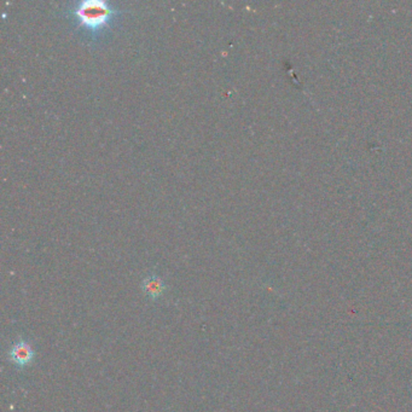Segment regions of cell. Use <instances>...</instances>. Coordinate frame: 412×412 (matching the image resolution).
Segmentation results:
<instances>
[{
	"mask_svg": "<svg viewBox=\"0 0 412 412\" xmlns=\"http://www.w3.org/2000/svg\"><path fill=\"white\" fill-rule=\"evenodd\" d=\"M166 288V283L158 274L147 276L142 283L143 293L145 294V297L150 299L151 302H158L160 297H163Z\"/></svg>",
	"mask_w": 412,
	"mask_h": 412,
	"instance_id": "cell-3",
	"label": "cell"
},
{
	"mask_svg": "<svg viewBox=\"0 0 412 412\" xmlns=\"http://www.w3.org/2000/svg\"><path fill=\"white\" fill-rule=\"evenodd\" d=\"M113 9L103 0H85L78 4L76 14L81 24L88 28L103 26L111 16Z\"/></svg>",
	"mask_w": 412,
	"mask_h": 412,
	"instance_id": "cell-1",
	"label": "cell"
},
{
	"mask_svg": "<svg viewBox=\"0 0 412 412\" xmlns=\"http://www.w3.org/2000/svg\"><path fill=\"white\" fill-rule=\"evenodd\" d=\"M8 359L17 370H24L33 364L36 359V351L27 340L20 337L9 349Z\"/></svg>",
	"mask_w": 412,
	"mask_h": 412,
	"instance_id": "cell-2",
	"label": "cell"
}]
</instances>
